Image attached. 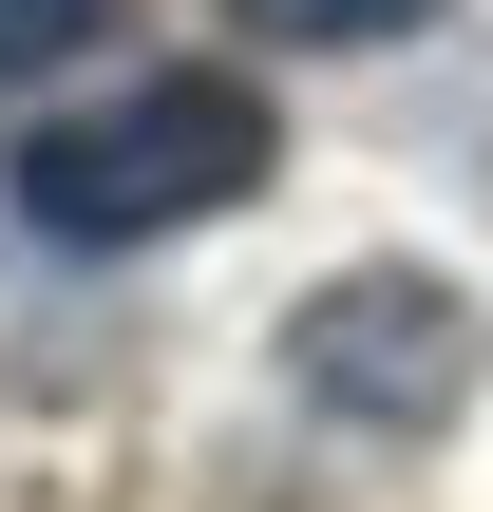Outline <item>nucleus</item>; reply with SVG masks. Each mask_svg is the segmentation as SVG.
Wrapping results in <instances>:
<instances>
[{"instance_id":"obj_1","label":"nucleus","mask_w":493,"mask_h":512,"mask_svg":"<svg viewBox=\"0 0 493 512\" xmlns=\"http://www.w3.org/2000/svg\"><path fill=\"white\" fill-rule=\"evenodd\" d=\"M266 171H285V114L228 57H171V76H114L95 114L19 133V228L38 247H171V228L247 209Z\"/></svg>"},{"instance_id":"obj_2","label":"nucleus","mask_w":493,"mask_h":512,"mask_svg":"<svg viewBox=\"0 0 493 512\" xmlns=\"http://www.w3.org/2000/svg\"><path fill=\"white\" fill-rule=\"evenodd\" d=\"M285 380L342 437H456L475 380H493V323H475V285H437V266H342V285H304Z\"/></svg>"},{"instance_id":"obj_3","label":"nucleus","mask_w":493,"mask_h":512,"mask_svg":"<svg viewBox=\"0 0 493 512\" xmlns=\"http://www.w3.org/2000/svg\"><path fill=\"white\" fill-rule=\"evenodd\" d=\"M247 38H304V57H361V38H418L437 0H228Z\"/></svg>"},{"instance_id":"obj_4","label":"nucleus","mask_w":493,"mask_h":512,"mask_svg":"<svg viewBox=\"0 0 493 512\" xmlns=\"http://www.w3.org/2000/svg\"><path fill=\"white\" fill-rule=\"evenodd\" d=\"M76 19H114V0H0V76H19V57H57Z\"/></svg>"}]
</instances>
